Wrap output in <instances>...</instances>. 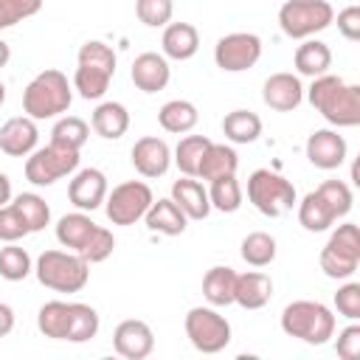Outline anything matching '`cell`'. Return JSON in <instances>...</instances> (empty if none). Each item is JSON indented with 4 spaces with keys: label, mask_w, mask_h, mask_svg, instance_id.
I'll use <instances>...</instances> for the list:
<instances>
[{
    "label": "cell",
    "mask_w": 360,
    "mask_h": 360,
    "mask_svg": "<svg viewBox=\"0 0 360 360\" xmlns=\"http://www.w3.org/2000/svg\"><path fill=\"white\" fill-rule=\"evenodd\" d=\"M307 98L332 127H357L360 124V87L346 84L335 73L315 76L307 90Z\"/></svg>",
    "instance_id": "obj_1"
},
{
    "label": "cell",
    "mask_w": 360,
    "mask_h": 360,
    "mask_svg": "<svg viewBox=\"0 0 360 360\" xmlns=\"http://www.w3.org/2000/svg\"><path fill=\"white\" fill-rule=\"evenodd\" d=\"M70 101H73V84L56 68L37 73L22 90V110L34 121H45V118H56L68 112Z\"/></svg>",
    "instance_id": "obj_2"
},
{
    "label": "cell",
    "mask_w": 360,
    "mask_h": 360,
    "mask_svg": "<svg viewBox=\"0 0 360 360\" xmlns=\"http://www.w3.org/2000/svg\"><path fill=\"white\" fill-rule=\"evenodd\" d=\"M281 329L309 346H323L335 335V315L321 301H292L281 312Z\"/></svg>",
    "instance_id": "obj_3"
},
{
    "label": "cell",
    "mask_w": 360,
    "mask_h": 360,
    "mask_svg": "<svg viewBox=\"0 0 360 360\" xmlns=\"http://www.w3.org/2000/svg\"><path fill=\"white\" fill-rule=\"evenodd\" d=\"M37 281L56 292H79L90 281V264L73 250H45L34 264Z\"/></svg>",
    "instance_id": "obj_4"
},
{
    "label": "cell",
    "mask_w": 360,
    "mask_h": 360,
    "mask_svg": "<svg viewBox=\"0 0 360 360\" xmlns=\"http://www.w3.org/2000/svg\"><path fill=\"white\" fill-rule=\"evenodd\" d=\"M335 22V8L326 0H287L278 8V28L290 39H309Z\"/></svg>",
    "instance_id": "obj_5"
},
{
    "label": "cell",
    "mask_w": 360,
    "mask_h": 360,
    "mask_svg": "<svg viewBox=\"0 0 360 360\" xmlns=\"http://www.w3.org/2000/svg\"><path fill=\"white\" fill-rule=\"evenodd\" d=\"M248 200L264 217H284L295 205V186L270 169H256L248 177Z\"/></svg>",
    "instance_id": "obj_6"
},
{
    "label": "cell",
    "mask_w": 360,
    "mask_h": 360,
    "mask_svg": "<svg viewBox=\"0 0 360 360\" xmlns=\"http://www.w3.org/2000/svg\"><path fill=\"white\" fill-rule=\"evenodd\" d=\"M321 270L329 278H352L357 264H360V228L354 222H343L338 225V231H332L329 242L323 245L321 256Z\"/></svg>",
    "instance_id": "obj_7"
},
{
    "label": "cell",
    "mask_w": 360,
    "mask_h": 360,
    "mask_svg": "<svg viewBox=\"0 0 360 360\" xmlns=\"http://www.w3.org/2000/svg\"><path fill=\"white\" fill-rule=\"evenodd\" d=\"M79 169V149L48 141V146L34 149L25 158V180L34 186H53L56 180L73 174Z\"/></svg>",
    "instance_id": "obj_8"
},
{
    "label": "cell",
    "mask_w": 360,
    "mask_h": 360,
    "mask_svg": "<svg viewBox=\"0 0 360 360\" xmlns=\"http://www.w3.org/2000/svg\"><path fill=\"white\" fill-rule=\"evenodd\" d=\"M183 326L188 343L202 354H217L231 343V323L214 307H191Z\"/></svg>",
    "instance_id": "obj_9"
},
{
    "label": "cell",
    "mask_w": 360,
    "mask_h": 360,
    "mask_svg": "<svg viewBox=\"0 0 360 360\" xmlns=\"http://www.w3.org/2000/svg\"><path fill=\"white\" fill-rule=\"evenodd\" d=\"M152 200L155 194L143 180H127V183H118L112 191H107L104 211L112 225H135L138 219H143Z\"/></svg>",
    "instance_id": "obj_10"
},
{
    "label": "cell",
    "mask_w": 360,
    "mask_h": 360,
    "mask_svg": "<svg viewBox=\"0 0 360 360\" xmlns=\"http://www.w3.org/2000/svg\"><path fill=\"white\" fill-rule=\"evenodd\" d=\"M262 59V39L250 31H233L217 39L214 62L225 73H242Z\"/></svg>",
    "instance_id": "obj_11"
},
{
    "label": "cell",
    "mask_w": 360,
    "mask_h": 360,
    "mask_svg": "<svg viewBox=\"0 0 360 360\" xmlns=\"http://www.w3.org/2000/svg\"><path fill=\"white\" fill-rule=\"evenodd\" d=\"M129 160H132V166H135V172L141 177L155 180V177H163L169 172V166H172V149H169V143L163 138L143 135V138L135 141V146L129 152Z\"/></svg>",
    "instance_id": "obj_12"
},
{
    "label": "cell",
    "mask_w": 360,
    "mask_h": 360,
    "mask_svg": "<svg viewBox=\"0 0 360 360\" xmlns=\"http://www.w3.org/2000/svg\"><path fill=\"white\" fill-rule=\"evenodd\" d=\"M112 349L127 360H143L155 349V332L146 321H138V318L121 321L112 332Z\"/></svg>",
    "instance_id": "obj_13"
},
{
    "label": "cell",
    "mask_w": 360,
    "mask_h": 360,
    "mask_svg": "<svg viewBox=\"0 0 360 360\" xmlns=\"http://www.w3.org/2000/svg\"><path fill=\"white\" fill-rule=\"evenodd\" d=\"M107 191H110L107 174L101 169H93V166L79 169L73 174V180L68 183V197L79 211H96L98 205H104Z\"/></svg>",
    "instance_id": "obj_14"
},
{
    "label": "cell",
    "mask_w": 360,
    "mask_h": 360,
    "mask_svg": "<svg viewBox=\"0 0 360 360\" xmlns=\"http://www.w3.org/2000/svg\"><path fill=\"white\" fill-rule=\"evenodd\" d=\"M346 138L338 135V129H315L309 138H307V158L315 169H323V172H332L338 166H343L346 160Z\"/></svg>",
    "instance_id": "obj_15"
},
{
    "label": "cell",
    "mask_w": 360,
    "mask_h": 360,
    "mask_svg": "<svg viewBox=\"0 0 360 360\" xmlns=\"http://www.w3.org/2000/svg\"><path fill=\"white\" fill-rule=\"evenodd\" d=\"M262 101L276 112H292L304 101V84L295 73H273L262 84Z\"/></svg>",
    "instance_id": "obj_16"
},
{
    "label": "cell",
    "mask_w": 360,
    "mask_h": 360,
    "mask_svg": "<svg viewBox=\"0 0 360 360\" xmlns=\"http://www.w3.org/2000/svg\"><path fill=\"white\" fill-rule=\"evenodd\" d=\"M39 129L37 121L28 115H14L0 127V152L8 158H28L37 149Z\"/></svg>",
    "instance_id": "obj_17"
},
{
    "label": "cell",
    "mask_w": 360,
    "mask_h": 360,
    "mask_svg": "<svg viewBox=\"0 0 360 360\" xmlns=\"http://www.w3.org/2000/svg\"><path fill=\"white\" fill-rule=\"evenodd\" d=\"M129 76H132V84H135L138 90H143V93H158V90H163V87L169 84L172 68H169V62H166L163 53L146 51V53L135 56Z\"/></svg>",
    "instance_id": "obj_18"
},
{
    "label": "cell",
    "mask_w": 360,
    "mask_h": 360,
    "mask_svg": "<svg viewBox=\"0 0 360 360\" xmlns=\"http://www.w3.org/2000/svg\"><path fill=\"white\" fill-rule=\"evenodd\" d=\"M270 298H273V278L267 273H262V270L236 273L233 304H239L242 309H262Z\"/></svg>",
    "instance_id": "obj_19"
},
{
    "label": "cell",
    "mask_w": 360,
    "mask_h": 360,
    "mask_svg": "<svg viewBox=\"0 0 360 360\" xmlns=\"http://www.w3.org/2000/svg\"><path fill=\"white\" fill-rule=\"evenodd\" d=\"M160 45H163L166 59L186 62L200 51V31L191 22H169V25H163Z\"/></svg>",
    "instance_id": "obj_20"
},
{
    "label": "cell",
    "mask_w": 360,
    "mask_h": 360,
    "mask_svg": "<svg viewBox=\"0 0 360 360\" xmlns=\"http://www.w3.org/2000/svg\"><path fill=\"white\" fill-rule=\"evenodd\" d=\"M143 222H146V228L155 231V233L180 236V233L186 231L188 217L180 211V205H177L172 197H160V200H152L149 211L143 214Z\"/></svg>",
    "instance_id": "obj_21"
},
{
    "label": "cell",
    "mask_w": 360,
    "mask_h": 360,
    "mask_svg": "<svg viewBox=\"0 0 360 360\" xmlns=\"http://www.w3.org/2000/svg\"><path fill=\"white\" fill-rule=\"evenodd\" d=\"M172 200L180 205V211L188 219H205L211 214V200H208V188L194 180V177H183L172 183Z\"/></svg>",
    "instance_id": "obj_22"
},
{
    "label": "cell",
    "mask_w": 360,
    "mask_h": 360,
    "mask_svg": "<svg viewBox=\"0 0 360 360\" xmlns=\"http://www.w3.org/2000/svg\"><path fill=\"white\" fill-rule=\"evenodd\" d=\"M96 231H98V225L84 211H73V214L59 217V222H56V242L62 248L73 250V253H82Z\"/></svg>",
    "instance_id": "obj_23"
},
{
    "label": "cell",
    "mask_w": 360,
    "mask_h": 360,
    "mask_svg": "<svg viewBox=\"0 0 360 360\" xmlns=\"http://www.w3.org/2000/svg\"><path fill=\"white\" fill-rule=\"evenodd\" d=\"M292 65H295L298 76H309V79L323 76V73H329V68H332V51H329L326 42L309 37V39H304V42L295 48Z\"/></svg>",
    "instance_id": "obj_24"
},
{
    "label": "cell",
    "mask_w": 360,
    "mask_h": 360,
    "mask_svg": "<svg viewBox=\"0 0 360 360\" xmlns=\"http://www.w3.org/2000/svg\"><path fill=\"white\" fill-rule=\"evenodd\" d=\"M90 127L96 135L107 141H118L129 129V112L121 101H101L90 115Z\"/></svg>",
    "instance_id": "obj_25"
},
{
    "label": "cell",
    "mask_w": 360,
    "mask_h": 360,
    "mask_svg": "<svg viewBox=\"0 0 360 360\" xmlns=\"http://www.w3.org/2000/svg\"><path fill=\"white\" fill-rule=\"evenodd\" d=\"M239 169V155L233 146L228 143H208L202 160H200V169H197V177L200 180H217V177H228V174H236Z\"/></svg>",
    "instance_id": "obj_26"
},
{
    "label": "cell",
    "mask_w": 360,
    "mask_h": 360,
    "mask_svg": "<svg viewBox=\"0 0 360 360\" xmlns=\"http://www.w3.org/2000/svg\"><path fill=\"white\" fill-rule=\"evenodd\" d=\"M112 76H115V70H110V68H101V65H93V62H76L73 90H79L82 98L96 101L110 90Z\"/></svg>",
    "instance_id": "obj_27"
},
{
    "label": "cell",
    "mask_w": 360,
    "mask_h": 360,
    "mask_svg": "<svg viewBox=\"0 0 360 360\" xmlns=\"http://www.w3.org/2000/svg\"><path fill=\"white\" fill-rule=\"evenodd\" d=\"M233 292H236V273L228 264H214L205 276H202V295L211 307H228L233 304Z\"/></svg>",
    "instance_id": "obj_28"
},
{
    "label": "cell",
    "mask_w": 360,
    "mask_h": 360,
    "mask_svg": "<svg viewBox=\"0 0 360 360\" xmlns=\"http://www.w3.org/2000/svg\"><path fill=\"white\" fill-rule=\"evenodd\" d=\"M197 121H200V112L188 98H172L158 110V124L172 135L191 132L197 127Z\"/></svg>",
    "instance_id": "obj_29"
},
{
    "label": "cell",
    "mask_w": 360,
    "mask_h": 360,
    "mask_svg": "<svg viewBox=\"0 0 360 360\" xmlns=\"http://www.w3.org/2000/svg\"><path fill=\"white\" fill-rule=\"evenodd\" d=\"M298 222H301L309 233H321V231H329L338 219H335L332 208L326 205V200H323L318 191H309V194H304V200L298 202Z\"/></svg>",
    "instance_id": "obj_30"
},
{
    "label": "cell",
    "mask_w": 360,
    "mask_h": 360,
    "mask_svg": "<svg viewBox=\"0 0 360 360\" xmlns=\"http://www.w3.org/2000/svg\"><path fill=\"white\" fill-rule=\"evenodd\" d=\"M222 132L231 143H253L262 135V118L250 110H231L222 118Z\"/></svg>",
    "instance_id": "obj_31"
},
{
    "label": "cell",
    "mask_w": 360,
    "mask_h": 360,
    "mask_svg": "<svg viewBox=\"0 0 360 360\" xmlns=\"http://www.w3.org/2000/svg\"><path fill=\"white\" fill-rule=\"evenodd\" d=\"M68 321H70V304L68 301H48L37 312V326L45 338L65 340L68 338Z\"/></svg>",
    "instance_id": "obj_32"
},
{
    "label": "cell",
    "mask_w": 360,
    "mask_h": 360,
    "mask_svg": "<svg viewBox=\"0 0 360 360\" xmlns=\"http://www.w3.org/2000/svg\"><path fill=\"white\" fill-rule=\"evenodd\" d=\"M98 335V312L90 304H70V321H68V343H87Z\"/></svg>",
    "instance_id": "obj_33"
},
{
    "label": "cell",
    "mask_w": 360,
    "mask_h": 360,
    "mask_svg": "<svg viewBox=\"0 0 360 360\" xmlns=\"http://www.w3.org/2000/svg\"><path fill=\"white\" fill-rule=\"evenodd\" d=\"M208 200H211V208H217V211H222V214L239 211V208H242V186H239L236 174L211 180V186H208Z\"/></svg>",
    "instance_id": "obj_34"
},
{
    "label": "cell",
    "mask_w": 360,
    "mask_h": 360,
    "mask_svg": "<svg viewBox=\"0 0 360 360\" xmlns=\"http://www.w3.org/2000/svg\"><path fill=\"white\" fill-rule=\"evenodd\" d=\"M208 143L211 141L205 135H186V138H180V143L174 146V158L172 160L177 163V169L186 177H197V169H200V160H202Z\"/></svg>",
    "instance_id": "obj_35"
},
{
    "label": "cell",
    "mask_w": 360,
    "mask_h": 360,
    "mask_svg": "<svg viewBox=\"0 0 360 360\" xmlns=\"http://www.w3.org/2000/svg\"><path fill=\"white\" fill-rule=\"evenodd\" d=\"M276 239L270 236V233H264V231H253V233H248L245 239H242V245H239V253H242V259L250 264V267H267L273 259H276Z\"/></svg>",
    "instance_id": "obj_36"
},
{
    "label": "cell",
    "mask_w": 360,
    "mask_h": 360,
    "mask_svg": "<svg viewBox=\"0 0 360 360\" xmlns=\"http://www.w3.org/2000/svg\"><path fill=\"white\" fill-rule=\"evenodd\" d=\"M11 202H14V208L22 214V219H25V225H28L31 233L42 231V228L51 222V208H48V202H45L39 194L22 191V194H17Z\"/></svg>",
    "instance_id": "obj_37"
},
{
    "label": "cell",
    "mask_w": 360,
    "mask_h": 360,
    "mask_svg": "<svg viewBox=\"0 0 360 360\" xmlns=\"http://www.w3.org/2000/svg\"><path fill=\"white\" fill-rule=\"evenodd\" d=\"M31 256L25 248H20L17 242H6V248H0V278L6 281H22L31 273Z\"/></svg>",
    "instance_id": "obj_38"
},
{
    "label": "cell",
    "mask_w": 360,
    "mask_h": 360,
    "mask_svg": "<svg viewBox=\"0 0 360 360\" xmlns=\"http://www.w3.org/2000/svg\"><path fill=\"white\" fill-rule=\"evenodd\" d=\"M87 138H90V127H87V121L79 118V115H65V118H59V121L53 124V129H51V141L65 143V146H70V149H82V146L87 143Z\"/></svg>",
    "instance_id": "obj_39"
},
{
    "label": "cell",
    "mask_w": 360,
    "mask_h": 360,
    "mask_svg": "<svg viewBox=\"0 0 360 360\" xmlns=\"http://www.w3.org/2000/svg\"><path fill=\"white\" fill-rule=\"evenodd\" d=\"M315 191L326 200V205L332 208L335 219H343V217L352 211V188H349L343 180H323Z\"/></svg>",
    "instance_id": "obj_40"
},
{
    "label": "cell",
    "mask_w": 360,
    "mask_h": 360,
    "mask_svg": "<svg viewBox=\"0 0 360 360\" xmlns=\"http://www.w3.org/2000/svg\"><path fill=\"white\" fill-rule=\"evenodd\" d=\"M135 14L149 28H163L172 22L174 3L172 0H135Z\"/></svg>",
    "instance_id": "obj_41"
},
{
    "label": "cell",
    "mask_w": 360,
    "mask_h": 360,
    "mask_svg": "<svg viewBox=\"0 0 360 360\" xmlns=\"http://www.w3.org/2000/svg\"><path fill=\"white\" fill-rule=\"evenodd\" d=\"M42 8V0H0V31L34 17Z\"/></svg>",
    "instance_id": "obj_42"
},
{
    "label": "cell",
    "mask_w": 360,
    "mask_h": 360,
    "mask_svg": "<svg viewBox=\"0 0 360 360\" xmlns=\"http://www.w3.org/2000/svg\"><path fill=\"white\" fill-rule=\"evenodd\" d=\"M28 233L31 231H28L22 214L14 208V202L0 205V242H20Z\"/></svg>",
    "instance_id": "obj_43"
},
{
    "label": "cell",
    "mask_w": 360,
    "mask_h": 360,
    "mask_svg": "<svg viewBox=\"0 0 360 360\" xmlns=\"http://www.w3.org/2000/svg\"><path fill=\"white\" fill-rule=\"evenodd\" d=\"M112 248H115V236H112V231H107L104 225H98V231L93 233V239L87 242V248H84L79 256H82L87 264H98V262L110 259Z\"/></svg>",
    "instance_id": "obj_44"
},
{
    "label": "cell",
    "mask_w": 360,
    "mask_h": 360,
    "mask_svg": "<svg viewBox=\"0 0 360 360\" xmlns=\"http://www.w3.org/2000/svg\"><path fill=\"white\" fill-rule=\"evenodd\" d=\"M335 309L349 321H360V284L357 281H346L343 287H338Z\"/></svg>",
    "instance_id": "obj_45"
},
{
    "label": "cell",
    "mask_w": 360,
    "mask_h": 360,
    "mask_svg": "<svg viewBox=\"0 0 360 360\" xmlns=\"http://www.w3.org/2000/svg\"><path fill=\"white\" fill-rule=\"evenodd\" d=\"M76 62H93V65H104V68L115 70V51L101 39H90L79 48Z\"/></svg>",
    "instance_id": "obj_46"
},
{
    "label": "cell",
    "mask_w": 360,
    "mask_h": 360,
    "mask_svg": "<svg viewBox=\"0 0 360 360\" xmlns=\"http://www.w3.org/2000/svg\"><path fill=\"white\" fill-rule=\"evenodd\" d=\"M335 349H338V357H343V360H357V357H360V326H357V323H349V326L338 335Z\"/></svg>",
    "instance_id": "obj_47"
},
{
    "label": "cell",
    "mask_w": 360,
    "mask_h": 360,
    "mask_svg": "<svg viewBox=\"0 0 360 360\" xmlns=\"http://www.w3.org/2000/svg\"><path fill=\"white\" fill-rule=\"evenodd\" d=\"M338 31L349 42L360 39V6H346L343 11H338Z\"/></svg>",
    "instance_id": "obj_48"
},
{
    "label": "cell",
    "mask_w": 360,
    "mask_h": 360,
    "mask_svg": "<svg viewBox=\"0 0 360 360\" xmlns=\"http://www.w3.org/2000/svg\"><path fill=\"white\" fill-rule=\"evenodd\" d=\"M14 329V309L0 301V338H6Z\"/></svg>",
    "instance_id": "obj_49"
},
{
    "label": "cell",
    "mask_w": 360,
    "mask_h": 360,
    "mask_svg": "<svg viewBox=\"0 0 360 360\" xmlns=\"http://www.w3.org/2000/svg\"><path fill=\"white\" fill-rule=\"evenodd\" d=\"M6 202H11V180L0 172V205H6Z\"/></svg>",
    "instance_id": "obj_50"
},
{
    "label": "cell",
    "mask_w": 360,
    "mask_h": 360,
    "mask_svg": "<svg viewBox=\"0 0 360 360\" xmlns=\"http://www.w3.org/2000/svg\"><path fill=\"white\" fill-rule=\"evenodd\" d=\"M8 59H11V48H8V42H3V39H0V68H6V65H8Z\"/></svg>",
    "instance_id": "obj_51"
},
{
    "label": "cell",
    "mask_w": 360,
    "mask_h": 360,
    "mask_svg": "<svg viewBox=\"0 0 360 360\" xmlns=\"http://www.w3.org/2000/svg\"><path fill=\"white\" fill-rule=\"evenodd\" d=\"M3 101H6V84L0 82V107H3Z\"/></svg>",
    "instance_id": "obj_52"
}]
</instances>
